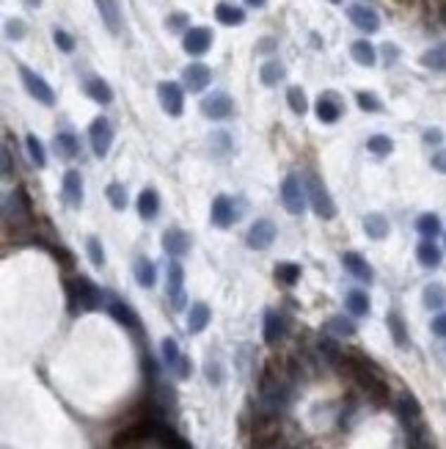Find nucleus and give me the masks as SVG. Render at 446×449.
<instances>
[{"mask_svg":"<svg viewBox=\"0 0 446 449\" xmlns=\"http://www.w3.org/2000/svg\"><path fill=\"white\" fill-rule=\"evenodd\" d=\"M292 386H295V369L281 367V364L276 367V361H270V364L262 369V378H259L262 405H265L270 414H281L289 405Z\"/></svg>","mask_w":446,"mask_h":449,"instance_id":"nucleus-1","label":"nucleus"},{"mask_svg":"<svg viewBox=\"0 0 446 449\" xmlns=\"http://www.w3.org/2000/svg\"><path fill=\"white\" fill-rule=\"evenodd\" d=\"M336 364H339L342 369H348L352 378H355V384L361 386L369 397H375L378 403H386V400H388V386L383 381L381 369H378L372 361H367L364 355L350 350V353H342V358H339Z\"/></svg>","mask_w":446,"mask_h":449,"instance_id":"nucleus-2","label":"nucleus"},{"mask_svg":"<svg viewBox=\"0 0 446 449\" xmlns=\"http://www.w3.org/2000/svg\"><path fill=\"white\" fill-rule=\"evenodd\" d=\"M66 295H69L72 312H94L102 306V292L89 276H75L66 284Z\"/></svg>","mask_w":446,"mask_h":449,"instance_id":"nucleus-3","label":"nucleus"},{"mask_svg":"<svg viewBox=\"0 0 446 449\" xmlns=\"http://www.w3.org/2000/svg\"><path fill=\"white\" fill-rule=\"evenodd\" d=\"M303 182H306V193H309V201H312V207H314V213H317L319 218H325V221H331L333 215H336V204H333V198H331V193L325 188V182L319 179L314 171H306V177H303Z\"/></svg>","mask_w":446,"mask_h":449,"instance_id":"nucleus-4","label":"nucleus"},{"mask_svg":"<svg viewBox=\"0 0 446 449\" xmlns=\"http://www.w3.org/2000/svg\"><path fill=\"white\" fill-rule=\"evenodd\" d=\"M3 221H6V226H14V229L31 224V201H28V196H25L23 188H14L6 196V201H3Z\"/></svg>","mask_w":446,"mask_h":449,"instance_id":"nucleus-5","label":"nucleus"},{"mask_svg":"<svg viewBox=\"0 0 446 449\" xmlns=\"http://www.w3.org/2000/svg\"><path fill=\"white\" fill-rule=\"evenodd\" d=\"M306 198H309L306 182H303L298 174L284 177V182H281V201H284L287 213H292V215H303V213H306Z\"/></svg>","mask_w":446,"mask_h":449,"instance_id":"nucleus-6","label":"nucleus"},{"mask_svg":"<svg viewBox=\"0 0 446 449\" xmlns=\"http://www.w3.org/2000/svg\"><path fill=\"white\" fill-rule=\"evenodd\" d=\"M20 77H23L25 91H28L36 102H42V105H53V102H56V91L47 86V80H44L42 75H36L28 66H20Z\"/></svg>","mask_w":446,"mask_h":449,"instance_id":"nucleus-7","label":"nucleus"},{"mask_svg":"<svg viewBox=\"0 0 446 449\" xmlns=\"http://www.w3.org/2000/svg\"><path fill=\"white\" fill-rule=\"evenodd\" d=\"M276 234H279V229H276L273 221L259 218V221H254L251 229H248L246 243H248V248H254V251H265V248H270V246L276 243Z\"/></svg>","mask_w":446,"mask_h":449,"instance_id":"nucleus-8","label":"nucleus"},{"mask_svg":"<svg viewBox=\"0 0 446 449\" xmlns=\"http://www.w3.org/2000/svg\"><path fill=\"white\" fill-rule=\"evenodd\" d=\"M89 138H91L96 158H108V152L113 146V125L105 116H96L91 122V127H89Z\"/></svg>","mask_w":446,"mask_h":449,"instance_id":"nucleus-9","label":"nucleus"},{"mask_svg":"<svg viewBox=\"0 0 446 449\" xmlns=\"http://www.w3.org/2000/svg\"><path fill=\"white\" fill-rule=\"evenodd\" d=\"M201 113H204L207 119H212V122H223V119H229V116L234 113V102H231L229 94L215 91V94L201 99Z\"/></svg>","mask_w":446,"mask_h":449,"instance_id":"nucleus-10","label":"nucleus"},{"mask_svg":"<svg viewBox=\"0 0 446 449\" xmlns=\"http://www.w3.org/2000/svg\"><path fill=\"white\" fill-rule=\"evenodd\" d=\"M185 270H182V265L179 262H171L168 265V276H165V292H168V301H171V306L174 309H182L185 306Z\"/></svg>","mask_w":446,"mask_h":449,"instance_id":"nucleus-11","label":"nucleus"},{"mask_svg":"<svg viewBox=\"0 0 446 449\" xmlns=\"http://www.w3.org/2000/svg\"><path fill=\"white\" fill-rule=\"evenodd\" d=\"M158 96H160V105L168 116H179L185 110V94L177 83H160L158 86Z\"/></svg>","mask_w":446,"mask_h":449,"instance_id":"nucleus-12","label":"nucleus"},{"mask_svg":"<svg viewBox=\"0 0 446 449\" xmlns=\"http://www.w3.org/2000/svg\"><path fill=\"white\" fill-rule=\"evenodd\" d=\"M163 251L174 259L185 257V254L191 251V237H188V232H182V229H165V232H163Z\"/></svg>","mask_w":446,"mask_h":449,"instance_id":"nucleus-13","label":"nucleus"},{"mask_svg":"<svg viewBox=\"0 0 446 449\" xmlns=\"http://www.w3.org/2000/svg\"><path fill=\"white\" fill-rule=\"evenodd\" d=\"M348 17H350V23L358 31H364V33L381 31V17H378V11H372L369 6H350V8H348Z\"/></svg>","mask_w":446,"mask_h":449,"instance_id":"nucleus-14","label":"nucleus"},{"mask_svg":"<svg viewBox=\"0 0 446 449\" xmlns=\"http://www.w3.org/2000/svg\"><path fill=\"white\" fill-rule=\"evenodd\" d=\"M212 44V31L210 28H188L185 39H182V47L188 56H204Z\"/></svg>","mask_w":446,"mask_h":449,"instance_id":"nucleus-15","label":"nucleus"},{"mask_svg":"<svg viewBox=\"0 0 446 449\" xmlns=\"http://www.w3.org/2000/svg\"><path fill=\"white\" fill-rule=\"evenodd\" d=\"M210 221L218 226V229H229V226L237 221V210H234V201H231L229 196H218V198L212 201Z\"/></svg>","mask_w":446,"mask_h":449,"instance_id":"nucleus-16","label":"nucleus"},{"mask_svg":"<svg viewBox=\"0 0 446 449\" xmlns=\"http://www.w3.org/2000/svg\"><path fill=\"white\" fill-rule=\"evenodd\" d=\"M342 265H345V270H348L350 276H355L358 282H367V284H369V282L375 279L372 265L361 257V254H355V251H345V254H342Z\"/></svg>","mask_w":446,"mask_h":449,"instance_id":"nucleus-17","label":"nucleus"},{"mask_svg":"<svg viewBox=\"0 0 446 449\" xmlns=\"http://www.w3.org/2000/svg\"><path fill=\"white\" fill-rule=\"evenodd\" d=\"M339 116H342V102H339V96L333 94V91H325V94H319L317 99V119L322 125H336L339 122Z\"/></svg>","mask_w":446,"mask_h":449,"instance_id":"nucleus-18","label":"nucleus"},{"mask_svg":"<svg viewBox=\"0 0 446 449\" xmlns=\"http://www.w3.org/2000/svg\"><path fill=\"white\" fill-rule=\"evenodd\" d=\"M394 408H397V414H400V419H402L405 427L421 422V405H419V400H416L414 394H408V391H402V394L397 397Z\"/></svg>","mask_w":446,"mask_h":449,"instance_id":"nucleus-19","label":"nucleus"},{"mask_svg":"<svg viewBox=\"0 0 446 449\" xmlns=\"http://www.w3.org/2000/svg\"><path fill=\"white\" fill-rule=\"evenodd\" d=\"M182 80H185V89H188V91H204V89L210 86V80H212V72H210V66H204V64H191V66H185Z\"/></svg>","mask_w":446,"mask_h":449,"instance_id":"nucleus-20","label":"nucleus"},{"mask_svg":"<svg viewBox=\"0 0 446 449\" xmlns=\"http://www.w3.org/2000/svg\"><path fill=\"white\" fill-rule=\"evenodd\" d=\"M64 201L72 210H80L83 204V177L75 168H69L64 174Z\"/></svg>","mask_w":446,"mask_h":449,"instance_id":"nucleus-21","label":"nucleus"},{"mask_svg":"<svg viewBox=\"0 0 446 449\" xmlns=\"http://www.w3.org/2000/svg\"><path fill=\"white\" fill-rule=\"evenodd\" d=\"M83 89H86V94L91 96L94 102H99V105H110V102H113V89H110V86H108L102 77H96V75L86 77Z\"/></svg>","mask_w":446,"mask_h":449,"instance_id":"nucleus-22","label":"nucleus"},{"mask_svg":"<svg viewBox=\"0 0 446 449\" xmlns=\"http://www.w3.org/2000/svg\"><path fill=\"white\" fill-rule=\"evenodd\" d=\"M284 331H287L284 317L270 309V312L265 315V342H267V345H279V342L284 339Z\"/></svg>","mask_w":446,"mask_h":449,"instance_id":"nucleus-23","label":"nucleus"},{"mask_svg":"<svg viewBox=\"0 0 446 449\" xmlns=\"http://www.w3.org/2000/svg\"><path fill=\"white\" fill-rule=\"evenodd\" d=\"M138 213L144 221H155L160 213V193L155 188H146L138 196Z\"/></svg>","mask_w":446,"mask_h":449,"instance_id":"nucleus-24","label":"nucleus"},{"mask_svg":"<svg viewBox=\"0 0 446 449\" xmlns=\"http://www.w3.org/2000/svg\"><path fill=\"white\" fill-rule=\"evenodd\" d=\"M108 312L113 315V320H119L125 328H129V331H138V328H141L138 315L129 309L127 303H122V301H110V303H108Z\"/></svg>","mask_w":446,"mask_h":449,"instance_id":"nucleus-25","label":"nucleus"},{"mask_svg":"<svg viewBox=\"0 0 446 449\" xmlns=\"http://www.w3.org/2000/svg\"><path fill=\"white\" fill-rule=\"evenodd\" d=\"M53 146H56V155L64 158V160H75L80 155V144H77V138L72 132H58Z\"/></svg>","mask_w":446,"mask_h":449,"instance_id":"nucleus-26","label":"nucleus"},{"mask_svg":"<svg viewBox=\"0 0 446 449\" xmlns=\"http://www.w3.org/2000/svg\"><path fill=\"white\" fill-rule=\"evenodd\" d=\"M96 6H99V14H102V20H105L108 31L110 33L122 31V14H119L116 0H96Z\"/></svg>","mask_w":446,"mask_h":449,"instance_id":"nucleus-27","label":"nucleus"},{"mask_svg":"<svg viewBox=\"0 0 446 449\" xmlns=\"http://www.w3.org/2000/svg\"><path fill=\"white\" fill-rule=\"evenodd\" d=\"M210 317H212V312H210L207 303H193L191 312H188V331H191V334H201V331L207 328Z\"/></svg>","mask_w":446,"mask_h":449,"instance_id":"nucleus-28","label":"nucleus"},{"mask_svg":"<svg viewBox=\"0 0 446 449\" xmlns=\"http://www.w3.org/2000/svg\"><path fill=\"white\" fill-rule=\"evenodd\" d=\"M135 279H138L141 287H155V282H158V267H155V262L146 257L138 259V262H135Z\"/></svg>","mask_w":446,"mask_h":449,"instance_id":"nucleus-29","label":"nucleus"},{"mask_svg":"<svg viewBox=\"0 0 446 449\" xmlns=\"http://www.w3.org/2000/svg\"><path fill=\"white\" fill-rule=\"evenodd\" d=\"M160 350H163V361H165V367H168L171 372H177V369H179V364H182V358H185V355L179 353V345H177V339L165 336V339L160 342Z\"/></svg>","mask_w":446,"mask_h":449,"instance_id":"nucleus-30","label":"nucleus"},{"mask_svg":"<svg viewBox=\"0 0 446 449\" xmlns=\"http://www.w3.org/2000/svg\"><path fill=\"white\" fill-rule=\"evenodd\" d=\"M416 259H419V265H424V267H438V265H441V251H438V246H435L433 240H424V243L416 248Z\"/></svg>","mask_w":446,"mask_h":449,"instance_id":"nucleus-31","label":"nucleus"},{"mask_svg":"<svg viewBox=\"0 0 446 449\" xmlns=\"http://www.w3.org/2000/svg\"><path fill=\"white\" fill-rule=\"evenodd\" d=\"M350 56L352 61L361 66H375V61H378V53H375V47L369 42H355L350 47Z\"/></svg>","mask_w":446,"mask_h":449,"instance_id":"nucleus-32","label":"nucleus"},{"mask_svg":"<svg viewBox=\"0 0 446 449\" xmlns=\"http://www.w3.org/2000/svg\"><path fill=\"white\" fill-rule=\"evenodd\" d=\"M364 232L372 240H383V237H388V221L383 218L381 213H372V215L364 218Z\"/></svg>","mask_w":446,"mask_h":449,"instance_id":"nucleus-33","label":"nucleus"},{"mask_svg":"<svg viewBox=\"0 0 446 449\" xmlns=\"http://www.w3.org/2000/svg\"><path fill=\"white\" fill-rule=\"evenodd\" d=\"M215 17H218V23H223V25H240V23L246 20V11L237 8V6H229V3H218V6H215Z\"/></svg>","mask_w":446,"mask_h":449,"instance_id":"nucleus-34","label":"nucleus"},{"mask_svg":"<svg viewBox=\"0 0 446 449\" xmlns=\"http://www.w3.org/2000/svg\"><path fill=\"white\" fill-rule=\"evenodd\" d=\"M348 309L355 317H367L369 315V295L361 292V289H350L348 292Z\"/></svg>","mask_w":446,"mask_h":449,"instance_id":"nucleus-35","label":"nucleus"},{"mask_svg":"<svg viewBox=\"0 0 446 449\" xmlns=\"http://www.w3.org/2000/svg\"><path fill=\"white\" fill-rule=\"evenodd\" d=\"M416 229H419V234H421V237L433 240L435 234H441V221H438V215L424 213V215H419V218H416Z\"/></svg>","mask_w":446,"mask_h":449,"instance_id":"nucleus-36","label":"nucleus"},{"mask_svg":"<svg viewBox=\"0 0 446 449\" xmlns=\"http://www.w3.org/2000/svg\"><path fill=\"white\" fill-rule=\"evenodd\" d=\"M424 306L427 309H444L446 306V289L444 284H427L424 287V295H421Z\"/></svg>","mask_w":446,"mask_h":449,"instance_id":"nucleus-37","label":"nucleus"},{"mask_svg":"<svg viewBox=\"0 0 446 449\" xmlns=\"http://www.w3.org/2000/svg\"><path fill=\"white\" fill-rule=\"evenodd\" d=\"M421 66L435 69V72H444L446 69V42L444 44H438V47H433V50H427V53L421 56Z\"/></svg>","mask_w":446,"mask_h":449,"instance_id":"nucleus-38","label":"nucleus"},{"mask_svg":"<svg viewBox=\"0 0 446 449\" xmlns=\"http://www.w3.org/2000/svg\"><path fill=\"white\" fill-rule=\"evenodd\" d=\"M276 279H279L284 287L298 284V279H300V265H295V262H279V265H276Z\"/></svg>","mask_w":446,"mask_h":449,"instance_id":"nucleus-39","label":"nucleus"},{"mask_svg":"<svg viewBox=\"0 0 446 449\" xmlns=\"http://www.w3.org/2000/svg\"><path fill=\"white\" fill-rule=\"evenodd\" d=\"M284 66L279 64V61H267V64L259 69V77H262V83L265 86H276V83H281L284 80Z\"/></svg>","mask_w":446,"mask_h":449,"instance_id":"nucleus-40","label":"nucleus"},{"mask_svg":"<svg viewBox=\"0 0 446 449\" xmlns=\"http://www.w3.org/2000/svg\"><path fill=\"white\" fill-rule=\"evenodd\" d=\"M386 322H388V331H391L394 342H397L400 348H408V331H405V322H402V317H400L397 312H391V315L386 317Z\"/></svg>","mask_w":446,"mask_h":449,"instance_id":"nucleus-41","label":"nucleus"},{"mask_svg":"<svg viewBox=\"0 0 446 449\" xmlns=\"http://www.w3.org/2000/svg\"><path fill=\"white\" fill-rule=\"evenodd\" d=\"M287 102L289 108H292V113H298V116H303L309 110V99L303 94V89H298V86H292L287 91Z\"/></svg>","mask_w":446,"mask_h":449,"instance_id":"nucleus-42","label":"nucleus"},{"mask_svg":"<svg viewBox=\"0 0 446 449\" xmlns=\"http://www.w3.org/2000/svg\"><path fill=\"white\" fill-rule=\"evenodd\" d=\"M325 331H331V334H336V336H352L355 334V325H352V320H348V317H331V320L325 322Z\"/></svg>","mask_w":446,"mask_h":449,"instance_id":"nucleus-43","label":"nucleus"},{"mask_svg":"<svg viewBox=\"0 0 446 449\" xmlns=\"http://www.w3.org/2000/svg\"><path fill=\"white\" fill-rule=\"evenodd\" d=\"M367 149H369L372 155L383 158V155H388V152L394 149V141H391L388 135H372V138L367 141Z\"/></svg>","mask_w":446,"mask_h":449,"instance_id":"nucleus-44","label":"nucleus"},{"mask_svg":"<svg viewBox=\"0 0 446 449\" xmlns=\"http://www.w3.org/2000/svg\"><path fill=\"white\" fill-rule=\"evenodd\" d=\"M25 144H28V155H31V160L36 163L39 168H44V165H47V155H44L42 141H39L36 135H28V138H25Z\"/></svg>","mask_w":446,"mask_h":449,"instance_id":"nucleus-45","label":"nucleus"},{"mask_svg":"<svg viewBox=\"0 0 446 449\" xmlns=\"http://www.w3.org/2000/svg\"><path fill=\"white\" fill-rule=\"evenodd\" d=\"M105 193H108V198H110L113 210H125V207H127V191H125V185H119V182H110Z\"/></svg>","mask_w":446,"mask_h":449,"instance_id":"nucleus-46","label":"nucleus"},{"mask_svg":"<svg viewBox=\"0 0 446 449\" xmlns=\"http://www.w3.org/2000/svg\"><path fill=\"white\" fill-rule=\"evenodd\" d=\"M86 251H89V257L94 262V267H102V265H105V251H102V243H99L96 237H89V240H86Z\"/></svg>","mask_w":446,"mask_h":449,"instance_id":"nucleus-47","label":"nucleus"},{"mask_svg":"<svg viewBox=\"0 0 446 449\" xmlns=\"http://www.w3.org/2000/svg\"><path fill=\"white\" fill-rule=\"evenodd\" d=\"M358 108H361V110H369V113L383 110L381 99H378L375 94H369V91H361V94H358Z\"/></svg>","mask_w":446,"mask_h":449,"instance_id":"nucleus-48","label":"nucleus"},{"mask_svg":"<svg viewBox=\"0 0 446 449\" xmlns=\"http://www.w3.org/2000/svg\"><path fill=\"white\" fill-rule=\"evenodd\" d=\"M53 42L58 44V50H61V53H72V50H75V39H72V33L61 31V28H56V31H53Z\"/></svg>","mask_w":446,"mask_h":449,"instance_id":"nucleus-49","label":"nucleus"},{"mask_svg":"<svg viewBox=\"0 0 446 449\" xmlns=\"http://www.w3.org/2000/svg\"><path fill=\"white\" fill-rule=\"evenodd\" d=\"M204 372H207V381H210L212 386H221L223 384V369H221V364H218V361H215V364H212V361H207Z\"/></svg>","mask_w":446,"mask_h":449,"instance_id":"nucleus-50","label":"nucleus"},{"mask_svg":"<svg viewBox=\"0 0 446 449\" xmlns=\"http://www.w3.org/2000/svg\"><path fill=\"white\" fill-rule=\"evenodd\" d=\"M6 33H8V39H23L25 36V23L23 20H8L6 23Z\"/></svg>","mask_w":446,"mask_h":449,"instance_id":"nucleus-51","label":"nucleus"},{"mask_svg":"<svg viewBox=\"0 0 446 449\" xmlns=\"http://www.w3.org/2000/svg\"><path fill=\"white\" fill-rule=\"evenodd\" d=\"M210 144H215V152H229V135L226 132H215V135H210Z\"/></svg>","mask_w":446,"mask_h":449,"instance_id":"nucleus-52","label":"nucleus"},{"mask_svg":"<svg viewBox=\"0 0 446 449\" xmlns=\"http://www.w3.org/2000/svg\"><path fill=\"white\" fill-rule=\"evenodd\" d=\"M14 171H17V165L11 163V149L3 146V177H11Z\"/></svg>","mask_w":446,"mask_h":449,"instance_id":"nucleus-53","label":"nucleus"},{"mask_svg":"<svg viewBox=\"0 0 446 449\" xmlns=\"http://www.w3.org/2000/svg\"><path fill=\"white\" fill-rule=\"evenodd\" d=\"M188 25V17L185 14H174V17H168V28L171 31H182Z\"/></svg>","mask_w":446,"mask_h":449,"instance_id":"nucleus-54","label":"nucleus"},{"mask_svg":"<svg viewBox=\"0 0 446 449\" xmlns=\"http://www.w3.org/2000/svg\"><path fill=\"white\" fill-rule=\"evenodd\" d=\"M433 334H435V336H446V312H441V315L433 320Z\"/></svg>","mask_w":446,"mask_h":449,"instance_id":"nucleus-55","label":"nucleus"},{"mask_svg":"<svg viewBox=\"0 0 446 449\" xmlns=\"http://www.w3.org/2000/svg\"><path fill=\"white\" fill-rule=\"evenodd\" d=\"M433 168L446 174V149H438V152L433 155Z\"/></svg>","mask_w":446,"mask_h":449,"instance_id":"nucleus-56","label":"nucleus"},{"mask_svg":"<svg viewBox=\"0 0 446 449\" xmlns=\"http://www.w3.org/2000/svg\"><path fill=\"white\" fill-rule=\"evenodd\" d=\"M441 138H444L441 129H427V132H424V141H427V144H441Z\"/></svg>","mask_w":446,"mask_h":449,"instance_id":"nucleus-57","label":"nucleus"},{"mask_svg":"<svg viewBox=\"0 0 446 449\" xmlns=\"http://www.w3.org/2000/svg\"><path fill=\"white\" fill-rule=\"evenodd\" d=\"M383 50H386V61H394V58H397V47H394V44H386Z\"/></svg>","mask_w":446,"mask_h":449,"instance_id":"nucleus-58","label":"nucleus"},{"mask_svg":"<svg viewBox=\"0 0 446 449\" xmlns=\"http://www.w3.org/2000/svg\"><path fill=\"white\" fill-rule=\"evenodd\" d=\"M273 44H276L273 39H265V42L259 44V50H262V53H270V47H273Z\"/></svg>","mask_w":446,"mask_h":449,"instance_id":"nucleus-59","label":"nucleus"},{"mask_svg":"<svg viewBox=\"0 0 446 449\" xmlns=\"http://www.w3.org/2000/svg\"><path fill=\"white\" fill-rule=\"evenodd\" d=\"M246 3H248V6H265L267 0H246Z\"/></svg>","mask_w":446,"mask_h":449,"instance_id":"nucleus-60","label":"nucleus"},{"mask_svg":"<svg viewBox=\"0 0 446 449\" xmlns=\"http://www.w3.org/2000/svg\"><path fill=\"white\" fill-rule=\"evenodd\" d=\"M25 3H28V6H31V8H36V6H39V3H42V0H25Z\"/></svg>","mask_w":446,"mask_h":449,"instance_id":"nucleus-61","label":"nucleus"},{"mask_svg":"<svg viewBox=\"0 0 446 449\" xmlns=\"http://www.w3.org/2000/svg\"><path fill=\"white\" fill-rule=\"evenodd\" d=\"M331 3H342V0H331Z\"/></svg>","mask_w":446,"mask_h":449,"instance_id":"nucleus-62","label":"nucleus"}]
</instances>
